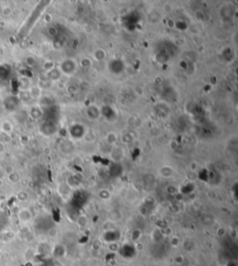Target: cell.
Listing matches in <instances>:
<instances>
[{
    "label": "cell",
    "mask_w": 238,
    "mask_h": 266,
    "mask_svg": "<svg viewBox=\"0 0 238 266\" xmlns=\"http://www.w3.org/2000/svg\"><path fill=\"white\" fill-rule=\"evenodd\" d=\"M109 249L110 250H113V251H115V250L118 249V247H117V245L115 243H112L110 245V247H109Z\"/></svg>",
    "instance_id": "obj_8"
},
{
    "label": "cell",
    "mask_w": 238,
    "mask_h": 266,
    "mask_svg": "<svg viewBox=\"0 0 238 266\" xmlns=\"http://www.w3.org/2000/svg\"><path fill=\"white\" fill-rule=\"evenodd\" d=\"M135 248H136V250H138V251H142V250H144L145 246H144V244L142 243V242H137V243L135 244Z\"/></svg>",
    "instance_id": "obj_6"
},
{
    "label": "cell",
    "mask_w": 238,
    "mask_h": 266,
    "mask_svg": "<svg viewBox=\"0 0 238 266\" xmlns=\"http://www.w3.org/2000/svg\"><path fill=\"white\" fill-rule=\"evenodd\" d=\"M14 171H15V170H14V167H13V166H11V165L6 166V167L4 169V172H5L7 175H8V176H9V174L13 173Z\"/></svg>",
    "instance_id": "obj_5"
},
{
    "label": "cell",
    "mask_w": 238,
    "mask_h": 266,
    "mask_svg": "<svg viewBox=\"0 0 238 266\" xmlns=\"http://www.w3.org/2000/svg\"><path fill=\"white\" fill-rule=\"evenodd\" d=\"M3 151H4V145H3V143L0 142V153H2Z\"/></svg>",
    "instance_id": "obj_10"
},
{
    "label": "cell",
    "mask_w": 238,
    "mask_h": 266,
    "mask_svg": "<svg viewBox=\"0 0 238 266\" xmlns=\"http://www.w3.org/2000/svg\"><path fill=\"white\" fill-rule=\"evenodd\" d=\"M18 218L23 222L29 221L32 219V213L28 208H23L19 211Z\"/></svg>",
    "instance_id": "obj_1"
},
{
    "label": "cell",
    "mask_w": 238,
    "mask_h": 266,
    "mask_svg": "<svg viewBox=\"0 0 238 266\" xmlns=\"http://www.w3.org/2000/svg\"><path fill=\"white\" fill-rule=\"evenodd\" d=\"M17 197H18V199H20V201H24L27 199V194L25 192H20Z\"/></svg>",
    "instance_id": "obj_7"
},
{
    "label": "cell",
    "mask_w": 238,
    "mask_h": 266,
    "mask_svg": "<svg viewBox=\"0 0 238 266\" xmlns=\"http://www.w3.org/2000/svg\"><path fill=\"white\" fill-rule=\"evenodd\" d=\"M195 167H196V163H193L192 164V170H195Z\"/></svg>",
    "instance_id": "obj_11"
},
{
    "label": "cell",
    "mask_w": 238,
    "mask_h": 266,
    "mask_svg": "<svg viewBox=\"0 0 238 266\" xmlns=\"http://www.w3.org/2000/svg\"><path fill=\"white\" fill-rule=\"evenodd\" d=\"M183 261V256H180V257H177V258H176V262H177L178 263H179V262L180 263Z\"/></svg>",
    "instance_id": "obj_9"
},
{
    "label": "cell",
    "mask_w": 238,
    "mask_h": 266,
    "mask_svg": "<svg viewBox=\"0 0 238 266\" xmlns=\"http://www.w3.org/2000/svg\"><path fill=\"white\" fill-rule=\"evenodd\" d=\"M8 178H9V180L10 181V183H16L17 181L20 180L19 174L16 173L15 171H14L13 173H11V174H9V176H8Z\"/></svg>",
    "instance_id": "obj_3"
},
{
    "label": "cell",
    "mask_w": 238,
    "mask_h": 266,
    "mask_svg": "<svg viewBox=\"0 0 238 266\" xmlns=\"http://www.w3.org/2000/svg\"><path fill=\"white\" fill-rule=\"evenodd\" d=\"M1 129H2V131L3 132H6V133H9L11 130H12V126L9 122L8 121H5L2 123L1 125Z\"/></svg>",
    "instance_id": "obj_2"
},
{
    "label": "cell",
    "mask_w": 238,
    "mask_h": 266,
    "mask_svg": "<svg viewBox=\"0 0 238 266\" xmlns=\"http://www.w3.org/2000/svg\"><path fill=\"white\" fill-rule=\"evenodd\" d=\"M1 13H2V15H4V16H9L10 14L12 13V10H11L10 7L5 6L3 8V10H2V11H1Z\"/></svg>",
    "instance_id": "obj_4"
}]
</instances>
